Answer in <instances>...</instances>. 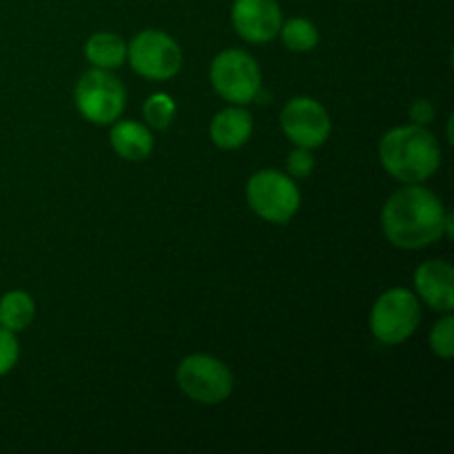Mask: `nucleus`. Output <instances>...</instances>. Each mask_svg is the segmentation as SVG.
Here are the masks:
<instances>
[{"label":"nucleus","mask_w":454,"mask_h":454,"mask_svg":"<svg viewBox=\"0 0 454 454\" xmlns=\"http://www.w3.org/2000/svg\"><path fill=\"white\" fill-rule=\"evenodd\" d=\"M127 105L122 82L109 69H91L78 80L75 106L93 124H111L120 118Z\"/></svg>","instance_id":"obj_6"},{"label":"nucleus","mask_w":454,"mask_h":454,"mask_svg":"<svg viewBox=\"0 0 454 454\" xmlns=\"http://www.w3.org/2000/svg\"><path fill=\"white\" fill-rule=\"evenodd\" d=\"M415 286L421 300L434 310L454 309V269L443 260H428L417 269Z\"/></svg>","instance_id":"obj_11"},{"label":"nucleus","mask_w":454,"mask_h":454,"mask_svg":"<svg viewBox=\"0 0 454 454\" xmlns=\"http://www.w3.org/2000/svg\"><path fill=\"white\" fill-rule=\"evenodd\" d=\"M446 211L437 195L419 184L397 191L381 211V226L390 244L399 248H424L443 235Z\"/></svg>","instance_id":"obj_1"},{"label":"nucleus","mask_w":454,"mask_h":454,"mask_svg":"<svg viewBox=\"0 0 454 454\" xmlns=\"http://www.w3.org/2000/svg\"><path fill=\"white\" fill-rule=\"evenodd\" d=\"M253 133V118L242 105L222 109L211 122V140L213 145L224 151L239 149L247 145Z\"/></svg>","instance_id":"obj_12"},{"label":"nucleus","mask_w":454,"mask_h":454,"mask_svg":"<svg viewBox=\"0 0 454 454\" xmlns=\"http://www.w3.org/2000/svg\"><path fill=\"white\" fill-rule=\"evenodd\" d=\"M18 355H20V344L16 340V333L0 326V377L7 375L16 366Z\"/></svg>","instance_id":"obj_19"},{"label":"nucleus","mask_w":454,"mask_h":454,"mask_svg":"<svg viewBox=\"0 0 454 454\" xmlns=\"http://www.w3.org/2000/svg\"><path fill=\"white\" fill-rule=\"evenodd\" d=\"M111 146L120 158L137 162V160L149 158L153 151V136L145 124L122 120L111 129Z\"/></svg>","instance_id":"obj_13"},{"label":"nucleus","mask_w":454,"mask_h":454,"mask_svg":"<svg viewBox=\"0 0 454 454\" xmlns=\"http://www.w3.org/2000/svg\"><path fill=\"white\" fill-rule=\"evenodd\" d=\"M233 27L247 43H269L282 29V9L278 0H235Z\"/></svg>","instance_id":"obj_10"},{"label":"nucleus","mask_w":454,"mask_h":454,"mask_svg":"<svg viewBox=\"0 0 454 454\" xmlns=\"http://www.w3.org/2000/svg\"><path fill=\"white\" fill-rule=\"evenodd\" d=\"M133 71L149 80H168L180 71L182 51L176 40L158 29H145L127 44Z\"/></svg>","instance_id":"obj_8"},{"label":"nucleus","mask_w":454,"mask_h":454,"mask_svg":"<svg viewBox=\"0 0 454 454\" xmlns=\"http://www.w3.org/2000/svg\"><path fill=\"white\" fill-rule=\"evenodd\" d=\"M35 304L29 293L9 291L0 297V326L7 331H25L34 322Z\"/></svg>","instance_id":"obj_15"},{"label":"nucleus","mask_w":454,"mask_h":454,"mask_svg":"<svg viewBox=\"0 0 454 454\" xmlns=\"http://www.w3.org/2000/svg\"><path fill=\"white\" fill-rule=\"evenodd\" d=\"M211 82L224 100L248 105L262 89L260 65L242 49H226L211 62Z\"/></svg>","instance_id":"obj_5"},{"label":"nucleus","mask_w":454,"mask_h":454,"mask_svg":"<svg viewBox=\"0 0 454 454\" xmlns=\"http://www.w3.org/2000/svg\"><path fill=\"white\" fill-rule=\"evenodd\" d=\"M177 384L193 402L215 406L233 393V375L211 355H191L177 368Z\"/></svg>","instance_id":"obj_7"},{"label":"nucleus","mask_w":454,"mask_h":454,"mask_svg":"<svg viewBox=\"0 0 454 454\" xmlns=\"http://www.w3.org/2000/svg\"><path fill=\"white\" fill-rule=\"evenodd\" d=\"M176 115V102L167 93H153L145 102V118L153 129H167Z\"/></svg>","instance_id":"obj_17"},{"label":"nucleus","mask_w":454,"mask_h":454,"mask_svg":"<svg viewBox=\"0 0 454 454\" xmlns=\"http://www.w3.org/2000/svg\"><path fill=\"white\" fill-rule=\"evenodd\" d=\"M421 322V306L408 288H390L375 301L371 313V331L381 344H402Z\"/></svg>","instance_id":"obj_4"},{"label":"nucleus","mask_w":454,"mask_h":454,"mask_svg":"<svg viewBox=\"0 0 454 454\" xmlns=\"http://www.w3.org/2000/svg\"><path fill=\"white\" fill-rule=\"evenodd\" d=\"M380 160L386 171L406 184H419L442 164L439 140L419 124L390 129L380 142Z\"/></svg>","instance_id":"obj_2"},{"label":"nucleus","mask_w":454,"mask_h":454,"mask_svg":"<svg viewBox=\"0 0 454 454\" xmlns=\"http://www.w3.org/2000/svg\"><path fill=\"white\" fill-rule=\"evenodd\" d=\"M411 118L415 120V124H419V127H426L428 122H433L434 106L430 105L428 100H417L415 105L411 106Z\"/></svg>","instance_id":"obj_21"},{"label":"nucleus","mask_w":454,"mask_h":454,"mask_svg":"<svg viewBox=\"0 0 454 454\" xmlns=\"http://www.w3.org/2000/svg\"><path fill=\"white\" fill-rule=\"evenodd\" d=\"M84 56L98 69H115L127 58V43L118 34H109V31L93 34L87 40Z\"/></svg>","instance_id":"obj_14"},{"label":"nucleus","mask_w":454,"mask_h":454,"mask_svg":"<svg viewBox=\"0 0 454 454\" xmlns=\"http://www.w3.org/2000/svg\"><path fill=\"white\" fill-rule=\"evenodd\" d=\"M247 198L253 213L273 224H286L300 211L301 202L300 189L295 186L293 177L273 171V168L255 173L248 180Z\"/></svg>","instance_id":"obj_3"},{"label":"nucleus","mask_w":454,"mask_h":454,"mask_svg":"<svg viewBox=\"0 0 454 454\" xmlns=\"http://www.w3.org/2000/svg\"><path fill=\"white\" fill-rule=\"evenodd\" d=\"M282 129L293 145L301 149H317L331 136V118L313 98H293L282 109Z\"/></svg>","instance_id":"obj_9"},{"label":"nucleus","mask_w":454,"mask_h":454,"mask_svg":"<svg viewBox=\"0 0 454 454\" xmlns=\"http://www.w3.org/2000/svg\"><path fill=\"white\" fill-rule=\"evenodd\" d=\"M430 348L434 355L443 359H450L454 355V317L446 315L442 322L434 324V328L430 331Z\"/></svg>","instance_id":"obj_18"},{"label":"nucleus","mask_w":454,"mask_h":454,"mask_svg":"<svg viewBox=\"0 0 454 454\" xmlns=\"http://www.w3.org/2000/svg\"><path fill=\"white\" fill-rule=\"evenodd\" d=\"M286 167H288V173H291V176L309 177L315 168V158L310 155L309 149H301V146H297V149L288 155Z\"/></svg>","instance_id":"obj_20"},{"label":"nucleus","mask_w":454,"mask_h":454,"mask_svg":"<svg viewBox=\"0 0 454 454\" xmlns=\"http://www.w3.org/2000/svg\"><path fill=\"white\" fill-rule=\"evenodd\" d=\"M279 34H282L284 44H286L291 51H310V49L317 47L319 43L317 27L310 20H306V18H291L286 25L282 22Z\"/></svg>","instance_id":"obj_16"}]
</instances>
